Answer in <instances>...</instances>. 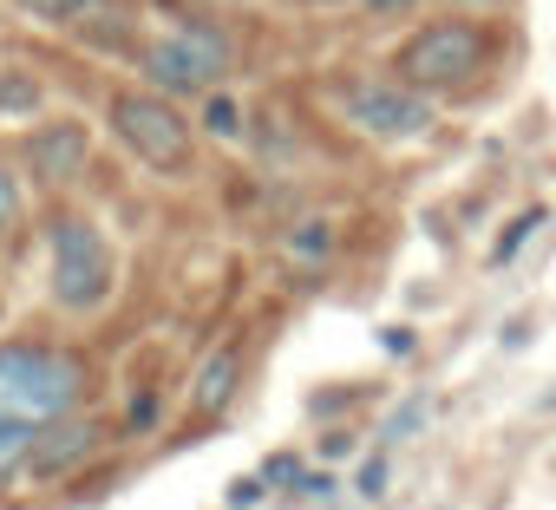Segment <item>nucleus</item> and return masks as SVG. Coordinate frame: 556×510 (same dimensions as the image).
Wrapping results in <instances>:
<instances>
[{
	"label": "nucleus",
	"mask_w": 556,
	"mask_h": 510,
	"mask_svg": "<svg viewBox=\"0 0 556 510\" xmlns=\"http://www.w3.org/2000/svg\"><path fill=\"white\" fill-rule=\"evenodd\" d=\"M374 8H406V0H374Z\"/></svg>",
	"instance_id": "obj_20"
},
{
	"label": "nucleus",
	"mask_w": 556,
	"mask_h": 510,
	"mask_svg": "<svg viewBox=\"0 0 556 510\" xmlns=\"http://www.w3.org/2000/svg\"><path fill=\"white\" fill-rule=\"evenodd\" d=\"M478 66H484V27H471V21H432V27H419V34L406 40V53H400V73H406V86H419V92H432V86H465V79H478Z\"/></svg>",
	"instance_id": "obj_4"
},
{
	"label": "nucleus",
	"mask_w": 556,
	"mask_h": 510,
	"mask_svg": "<svg viewBox=\"0 0 556 510\" xmlns=\"http://www.w3.org/2000/svg\"><path fill=\"white\" fill-rule=\"evenodd\" d=\"M125 419H131V425H157V399H151V393H138V399H131V412H125Z\"/></svg>",
	"instance_id": "obj_17"
},
{
	"label": "nucleus",
	"mask_w": 556,
	"mask_h": 510,
	"mask_svg": "<svg viewBox=\"0 0 556 510\" xmlns=\"http://www.w3.org/2000/svg\"><path fill=\"white\" fill-rule=\"evenodd\" d=\"M21 222V177L0 164V229H14Z\"/></svg>",
	"instance_id": "obj_14"
},
{
	"label": "nucleus",
	"mask_w": 556,
	"mask_h": 510,
	"mask_svg": "<svg viewBox=\"0 0 556 510\" xmlns=\"http://www.w3.org/2000/svg\"><path fill=\"white\" fill-rule=\"evenodd\" d=\"M452 8H497V0H452Z\"/></svg>",
	"instance_id": "obj_19"
},
{
	"label": "nucleus",
	"mask_w": 556,
	"mask_h": 510,
	"mask_svg": "<svg viewBox=\"0 0 556 510\" xmlns=\"http://www.w3.org/2000/svg\"><path fill=\"white\" fill-rule=\"evenodd\" d=\"M112 138L164 177L190 170V118L157 92H118L112 99Z\"/></svg>",
	"instance_id": "obj_2"
},
{
	"label": "nucleus",
	"mask_w": 556,
	"mask_h": 510,
	"mask_svg": "<svg viewBox=\"0 0 556 510\" xmlns=\"http://www.w3.org/2000/svg\"><path fill=\"white\" fill-rule=\"evenodd\" d=\"M27 157L40 183H73L86 170V125H47L40 138H27Z\"/></svg>",
	"instance_id": "obj_8"
},
{
	"label": "nucleus",
	"mask_w": 556,
	"mask_h": 510,
	"mask_svg": "<svg viewBox=\"0 0 556 510\" xmlns=\"http://www.w3.org/2000/svg\"><path fill=\"white\" fill-rule=\"evenodd\" d=\"M530 229H543V209H523V216H517V229L491 248V263H497V269H504V263H517V248H523V235H530Z\"/></svg>",
	"instance_id": "obj_13"
},
{
	"label": "nucleus",
	"mask_w": 556,
	"mask_h": 510,
	"mask_svg": "<svg viewBox=\"0 0 556 510\" xmlns=\"http://www.w3.org/2000/svg\"><path fill=\"white\" fill-rule=\"evenodd\" d=\"M79 386H86L79 360L53 347H0V425L40 432L79 406Z\"/></svg>",
	"instance_id": "obj_1"
},
{
	"label": "nucleus",
	"mask_w": 556,
	"mask_h": 510,
	"mask_svg": "<svg viewBox=\"0 0 556 510\" xmlns=\"http://www.w3.org/2000/svg\"><path fill=\"white\" fill-rule=\"evenodd\" d=\"M27 8H34V14H53V21H66V14H86L92 0H27Z\"/></svg>",
	"instance_id": "obj_15"
},
{
	"label": "nucleus",
	"mask_w": 556,
	"mask_h": 510,
	"mask_svg": "<svg viewBox=\"0 0 556 510\" xmlns=\"http://www.w3.org/2000/svg\"><path fill=\"white\" fill-rule=\"evenodd\" d=\"M105 295H112V248H105L99 222L60 216L53 222V302L66 315H92Z\"/></svg>",
	"instance_id": "obj_3"
},
{
	"label": "nucleus",
	"mask_w": 556,
	"mask_h": 510,
	"mask_svg": "<svg viewBox=\"0 0 556 510\" xmlns=\"http://www.w3.org/2000/svg\"><path fill=\"white\" fill-rule=\"evenodd\" d=\"M0 112H14V118L40 112V86H34V79H21V73H0Z\"/></svg>",
	"instance_id": "obj_11"
},
{
	"label": "nucleus",
	"mask_w": 556,
	"mask_h": 510,
	"mask_svg": "<svg viewBox=\"0 0 556 510\" xmlns=\"http://www.w3.org/2000/svg\"><path fill=\"white\" fill-rule=\"evenodd\" d=\"M348 118H354L367 138L400 144V138H426L439 112H432V99H426L419 86H361V92L348 99Z\"/></svg>",
	"instance_id": "obj_6"
},
{
	"label": "nucleus",
	"mask_w": 556,
	"mask_h": 510,
	"mask_svg": "<svg viewBox=\"0 0 556 510\" xmlns=\"http://www.w3.org/2000/svg\"><path fill=\"white\" fill-rule=\"evenodd\" d=\"M236 380H242V360H236V347H216L203 367H197V386H190V399H197V412H223L229 399H236Z\"/></svg>",
	"instance_id": "obj_9"
},
{
	"label": "nucleus",
	"mask_w": 556,
	"mask_h": 510,
	"mask_svg": "<svg viewBox=\"0 0 556 510\" xmlns=\"http://www.w3.org/2000/svg\"><path fill=\"white\" fill-rule=\"evenodd\" d=\"M308 8H334V0H308Z\"/></svg>",
	"instance_id": "obj_21"
},
{
	"label": "nucleus",
	"mask_w": 556,
	"mask_h": 510,
	"mask_svg": "<svg viewBox=\"0 0 556 510\" xmlns=\"http://www.w3.org/2000/svg\"><path fill=\"white\" fill-rule=\"evenodd\" d=\"M92 445H99V425L79 419V412H66V419H53V425L34 432V445H27V471H34V477H66L73 464L92 458Z\"/></svg>",
	"instance_id": "obj_7"
},
{
	"label": "nucleus",
	"mask_w": 556,
	"mask_h": 510,
	"mask_svg": "<svg viewBox=\"0 0 556 510\" xmlns=\"http://www.w3.org/2000/svg\"><path fill=\"white\" fill-rule=\"evenodd\" d=\"M255 497H262V484H255V477H236V484H229V503H236V510H249Z\"/></svg>",
	"instance_id": "obj_18"
},
{
	"label": "nucleus",
	"mask_w": 556,
	"mask_h": 510,
	"mask_svg": "<svg viewBox=\"0 0 556 510\" xmlns=\"http://www.w3.org/2000/svg\"><path fill=\"white\" fill-rule=\"evenodd\" d=\"M229 73V40L216 27H177L144 53V79L164 92H203Z\"/></svg>",
	"instance_id": "obj_5"
},
{
	"label": "nucleus",
	"mask_w": 556,
	"mask_h": 510,
	"mask_svg": "<svg viewBox=\"0 0 556 510\" xmlns=\"http://www.w3.org/2000/svg\"><path fill=\"white\" fill-rule=\"evenodd\" d=\"M27 445H34V432H14V425H0V484H8V477L27 464Z\"/></svg>",
	"instance_id": "obj_12"
},
{
	"label": "nucleus",
	"mask_w": 556,
	"mask_h": 510,
	"mask_svg": "<svg viewBox=\"0 0 556 510\" xmlns=\"http://www.w3.org/2000/svg\"><path fill=\"white\" fill-rule=\"evenodd\" d=\"M289 255H295L302 269H321L328 255H334V222H321V216H315V222H302V229L289 235Z\"/></svg>",
	"instance_id": "obj_10"
},
{
	"label": "nucleus",
	"mask_w": 556,
	"mask_h": 510,
	"mask_svg": "<svg viewBox=\"0 0 556 510\" xmlns=\"http://www.w3.org/2000/svg\"><path fill=\"white\" fill-rule=\"evenodd\" d=\"M203 118H210V131H236V105H229V99H210Z\"/></svg>",
	"instance_id": "obj_16"
}]
</instances>
